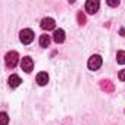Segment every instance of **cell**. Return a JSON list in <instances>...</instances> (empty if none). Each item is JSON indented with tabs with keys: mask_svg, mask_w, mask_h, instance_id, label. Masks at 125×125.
<instances>
[{
	"mask_svg": "<svg viewBox=\"0 0 125 125\" xmlns=\"http://www.w3.org/2000/svg\"><path fill=\"white\" fill-rule=\"evenodd\" d=\"M116 60H118V63L125 65V52H124V50H119V52L116 53Z\"/></svg>",
	"mask_w": 125,
	"mask_h": 125,
	"instance_id": "cell-12",
	"label": "cell"
},
{
	"mask_svg": "<svg viewBox=\"0 0 125 125\" xmlns=\"http://www.w3.org/2000/svg\"><path fill=\"white\" fill-rule=\"evenodd\" d=\"M102 62H103L102 56H99V54H93V56L88 59L87 66H88V69H91V71H97V69L102 66Z\"/></svg>",
	"mask_w": 125,
	"mask_h": 125,
	"instance_id": "cell-3",
	"label": "cell"
},
{
	"mask_svg": "<svg viewBox=\"0 0 125 125\" xmlns=\"http://www.w3.org/2000/svg\"><path fill=\"white\" fill-rule=\"evenodd\" d=\"M100 87H102V90L106 91V93H113V90H115L113 84H112L109 80H103V81H100Z\"/></svg>",
	"mask_w": 125,
	"mask_h": 125,
	"instance_id": "cell-8",
	"label": "cell"
},
{
	"mask_svg": "<svg viewBox=\"0 0 125 125\" xmlns=\"http://www.w3.org/2000/svg\"><path fill=\"white\" fill-rule=\"evenodd\" d=\"M49 83V74L47 72H40L37 75V84L38 85H46Z\"/></svg>",
	"mask_w": 125,
	"mask_h": 125,
	"instance_id": "cell-9",
	"label": "cell"
},
{
	"mask_svg": "<svg viewBox=\"0 0 125 125\" xmlns=\"http://www.w3.org/2000/svg\"><path fill=\"white\" fill-rule=\"evenodd\" d=\"M40 46H41V47H49V46H50V37H49L47 34L40 35Z\"/></svg>",
	"mask_w": 125,
	"mask_h": 125,
	"instance_id": "cell-11",
	"label": "cell"
},
{
	"mask_svg": "<svg viewBox=\"0 0 125 125\" xmlns=\"http://www.w3.org/2000/svg\"><path fill=\"white\" fill-rule=\"evenodd\" d=\"M41 28L43 30H47V31L54 30V19L53 18H44L41 21Z\"/></svg>",
	"mask_w": 125,
	"mask_h": 125,
	"instance_id": "cell-7",
	"label": "cell"
},
{
	"mask_svg": "<svg viewBox=\"0 0 125 125\" xmlns=\"http://www.w3.org/2000/svg\"><path fill=\"white\" fill-rule=\"evenodd\" d=\"M19 40H21L22 44H30V43H32V40H34V32H32V30H30V28L22 30V31L19 32Z\"/></svg>",
	"mask_w": 125,
	"mask_h": 125,
	"instance_id": "cell-2",
	"label": "cell"
},
{
	"mask_svg": "<svg viewBox=\"0 0 125 125\" xmlns=\"http://www.w3.org/2000/svg\"><path fill=\"white\" fill-rule=\"evenodd\" d=\"M121 34H122V35H125V30H124V28L121 30Z\"/></svg>",
	"mask_w": 125,
	"mask_h": 125,
	"instance_id": "cell-17",
	"label": "cell"
},
{
	"mask_svg": "<svg viewBox=\"0 0 125 125\" xmlns=\"http://www.w3.org/2000/svg\"><path fill=\"white\" fill-rule=\"evenodd\" d=\"M8 121H9L8 113L6 112H2V113H0V125H8Z\"/></svg>",
	"mask_w": 125,
	"mask_h": 125,
	"instance_id": "cell-13",
	"label": "cell"
},
{
	"mask_svg": "<svg viewBox=\"0 0 125 125\" xmlns=\"http://www.w3.org/2000/svg\"><path fill=\"white\" fill-rule=\"evenodd\" d=\"M18 59H19V56H18V53H16L15 50H12V52L6 53V56H5L6 66H8L9 69H13V68L18 65Z\"/></svg>",
	"mask_w": 125,
	"mask_h": 125,
	"instance_id": "cell-1",
	"label": "cell"
},
{
	"mask_svg": "<svg viewBox=\"0 0 125 125\" xmlns=\"http://www.w3.org/2000/svg\"><path fill=\"white\" fill-rule=\"evenodd\" d=\"M21 83H22V81H21V78H19L18 75H15V74H13V75H10V77H9V85H10L12 88H16Z\"/></svg>",
	"mask_w": 125,
	"mask_h": 125,
	"instance_id": "cell-10",
	"label": "cell"
},
{
	"mask_svg": "<svg viewBox=\"0 0 125 125\" xmlns=\"http://www.w3.org/2000/svg\"><path fill=\"white\" fill-rule=\"evenodd\" d=\"M77 21H78L80 25H84V24H85V15H84V12H78V15H77Z\"/></svg>",
	"mask_w": 125,
	"mask_h": 125,
	"instance_id": "cell-14",
	"label": "cell"
},
{
	"mask_svg": "<svg viewBox=\"0 0 125 125\" xmlns=\"http://www.w3.org/2000/svg\"><path fill=\"white\" fill-rule=\"evenodd\" d=\"M53 40H54V43H57V44L63 43V41H65V31L62 30V28L54 30V32H53Z\"/></svg>",
	"mask_w": 125,
	"mask_h": 125,
	"instance_id": "cell-6",
	"label": "cell"
},
{
	"mask_svg": "<svg viewBox=\"0 0 125 125\" xmlns=\"http://www.w3.org/2000/svg\"><path fill=\"white\" fill-rule=\"evenodd\" d=\"M100 8V3L97 2V0H88V2H85V12L90 13V15H94Z\"/></svg>",
	"mask_w": 125,
	"mask_h": 125,
	"instance_id": "cell-4",
	"label": "cell"
},
{
	"mask_svg": "<svg viewBox=\"0 0 125 125\" xmlns=\"http://www.w3.org/2000/svg\"><path fill=\"white\" fill-rule=\"evenodd\" d=\"M107 5H109V6H112V8H115V6H119V0H109V2H107Z\"/></svg>",
	"mask_w": 125,
	"mask_h": 125,
	"instance_id": "cell-15",
	"label": "cell"
},
{
	"mask_svg": "<svg viewBox=\"0 0 125 125\" xmlns=\"http://www.w3.org/2000/svg\"><path fill=\"white\" fill-rule=\"evenodd\" d=\"M21 68H22V71H25L27 74H30V72L32 71L34 62H32V59H31L30 56H25V57L21 60Z\"/></svg>",
	"mask_w": 125,
	"mask_h": 125,
	"instance_id": "cell-5",
	"label": "cell"
},
{
	"mask_svg": "<svg viewBox=\"0 0 125 125\" xmlns=\"http://www.w3.org/2000/svg\"><path fill=\"white\" fill-rule=\"evenodd\" d=\"M118 77H119V80H121V81H125V69L119 71V75H118Z\"/></svg>",
	"mask_w": 125,
	"mask_h": 125,
	"instance_id": "cell-16",
	"label": "cell"
}]
</instances>
